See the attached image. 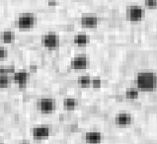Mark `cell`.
I'll return each instance as SVG.
<instances>
[{
  "mask_svg": "<svg viewBox=\"0 0 157 144\" xmlns=\"http://www.w3.org/2000/svg\"><path fill=\"white\" fill-rule=\"evenodd\" d=\"M133 123V116L127 112H120L115 116V124L119 127H127Z\"/></svg>",
  "mask_w": 157,
  "mask_h": 144,
  "instance_id": "9c48e42d",
  "label": "cell"
},
{
  "mask_svg": "<svg viewBox=\"0 0 157 144\" xmlns=\"http://www.w3.org/2000/svg\"><path fill=\"white\" fill-rule=\"evenodd\" d=\"M11 85V78L8 75H0V89H7Z\"/></svg>",
  "mask_w": 157,
  "mask_h": 144,
  "instance_id": "e0dca14e",
  "label": "cell"
},
{
  "mask_svg": "<svg viewBox=\"0 0 157 144\" xmlns=\"http://www.w3.org/2000/svg\"><path fill=\"white\" fill-rule=\"evenodd\" d=\"M134 85L140 92H154L157 89V74L151 70H141L134 77Z\"/></svg>",
  "mask_w": 157,
  "mask_h": 144,
  "instance_id": "6da1fadb",
  "label": "cell"
},
{
  "mask_svg": "<svg viewBox=\"0 0 157 144\" xmlns=\"http://www.w3.org/2000/svg\"><path fill=\"white\" fill-rule=\"evenodd\" d=\"M102 132L98 131V130H90L87 131L84 135V140L87 144H101L103 141Z\"/></svg>",
  "mask_w": 157,
  "mask_h": 144,
  "instance_id": "8fae6325",
  "label": "cell"
},
{
  "mask_svg": "<svg viewBox=\"0 0 157 144\" xmlns=\"http://www.w3.org/2000/svg\"><path fill=\"white\" fill-rule=\"evenodd\" d=\"M42 46L48 51H56L60 44V39L55 32H48L42 36L41 39Z\"/></svg>",
  "mask_w": 157,
  "mask_h": 144,
  "instance_id": "277c9868",
  "label": "cell"
},
{
  "mask_svg": "<svg viewBox=\"0 0 157 144\" xmlns=\"http://www.w3.org/2000/svg\"><path fill=\"white\" fill-rule=\"evenodd\" d=\"M0 40L5 44H12L15 40V33L10 30L2 31V32L0 33Z\"/></svg>",
  "mask_w": 157,
  "mask_h": 144,
  "instance_id": "4fadbf2b",
  "label": "cell"
},
{
  "mask_svg": "<svg viewBox=\"0 0 157 144\" xmlns=\"http://www.w3.org/2000/svg\"><path fill=\"white\" fill-rule=\"evenodd\" d=\"M62 105H63V108L66 111H73L78 106V100L75 98H70V97L65 98L63 99Z\"/></svg>",
  "mask_w": 157,
  "mask_h": 144,
  "instance_id": "5bb4252c",
  "label": "cell"
},
{
  "mask_svg": "<svg viewBox=\"0 0 157 144\" xmlns=\"http://www.w3.org/2000/svg\"><path fill=\"white\" fill-rule=\"evenodd\" d=\"M12 80L20 89H24L27 87L30 81V72L25 69L18 70L13 74Z\"/></svg>",
  "mask_w": 157,
  "mask_h": 144,
  "instance_id": "52a82bcc",
  "label": "cell"
},
{
  "mask_svg": "<svg viewBox=\"0 0 157 144\" xmlns=\"http://www.w3.org/2000/svg\"><path fill=\"white\" fill-rule=\"evenodd\" d=\"M90 42H91L90 36L85 33H79L77 35H75L73 38V44L79 47H87L88 44H90Z\"/></svg>",
  "mask_w": 157,
  "mask_h": 144,
  "instance_id": "7c38bea8",
  "label": "cell"
},
{
  "mask_svg": "<svg viewBox=\"0 0 157 144\" xmlns=\"http://www.w3.org/2000/svg\"><path fill=\"white\" fill-rule=\"evenodd\" d=\"M56 102L55 99L50 97L41 98L37 101V109L40 112L44 115H50L52 114L56 111Z\"/></svg>",
  "mask_w": 157,
  "mask_h": 144,
  "instance_id": "5b68a950",
  "label": "cell"
},
{
  "mask_svg": "<svg viewBox=\"0 0 157 144\" xmlns=\"http://www.w3.org/2000/svg\"><path fill=\"white\" fill-rule=\"evenodd\" d=\"M17 27L21 31H29L33 29L37 24V16L34 13L25 12L21 13L17 18Z\"/></svg>",
  "mask_w": 157,
  "mask_h": 144,
  "instance_id": "3957f363",
  "label": "cell"
},
{
  "mask_svg": "<svg viewBox=\"0 0 157 144\" xmlns=\"http://www.w3.org/2000/svg\"><path fill=\"white\" fill-rule=\"evenodd\" d=\"M79 22L84 29L94 30L99 25V18L96 14H83L80 17Z\"/></svg>",
  "mask_w": 157,
  "mask_h": 144,
  "instance_id": "ba28073f",
  "label": "cell"
},
{
  "mask_svg": "<svg viewBox=\"0 0 157 144\" xmlns=\"http://www.w3.org/2000/svg\"><path fill=\"white\" fill-rule=\"evenodd\" d=\"M91 81L92 78L89 75H81L77 79V84L80 88L87 89L91 87Z\"/></svg>",
  "mask_w": 157,
  "mask_h": 144,
  "instance_id": "2e32d148",
  "label": "cell"
},
{
  "mask_svg": "<svg viewBox=\"0 0 157 144\" xmlns=\"http://www.w3.org/2000/svg\"><path fill=\"white\" fill-rule=\"evenodd\" d=\"M144 7L146 9L154 10L157 8V0H144Z\"/></svg>",
  "mask_w": 157,
  "mask_h": 144,
  "instance_id": "ffe728a7",
  "label": "cell"
},
{
  "mask_svg": "<svg viewBox=\"0 0 157 144\" xmlns=\"http://www.w3.org/2000/svg\"><path fill=\"white\" fill-rule=\"evenodd\" d=\"M16 72L15 67L12 65L9 66H0V75H13Z\"/></svg>",
  "mask_w": 157,
  "mask_h": 144,
  "instance_id": "ac0fdd59",
  "label": "cell"
},
{
  "mask_svg": "<svg viewBox=\"0 0 157 144\" xmlns=\"http://www.w3.org/2000/svg\"><path fill=\"white\" fill-rule=\"evenodd\" d=\"M0 144H3V143H0Z\"/></svg>",
  "mask_w": 157,
  "mask_h": 144,
  "instance_id": "d4e9b609",
  "label": "cell"
},
{
  "mask_svg": "<svg viewBox=\"0 0 157 144\" xmlns=\"http://www.w3.org/2000/svg\"><path fill=\"white\" fill-rule=\"evenodd\" d=\"M51 135V127L48 125H37L32 128V136L35 140H44Z\"/></svg>",
  "mask_w": 157,
  "mask_h": 144,
  "instance_id": "30bf717a",
  "label": "cell"
},
{
  "mask_svg": "<svg viewBox=\"0 0 157 144\" xmlns=\"http://www.w3.org/2000/svg\"><path fill=\"white\" fill-rule=\"evenodd\" d=\"M89 65H90V60H89V58L84 55L74 56L72 59L70 60V63H69L70 69H72L74 71L86 70L89 67Z\"/></svg>",
  "mask_w": 157,
  "mask_h": 144,
  "instance_id": "8992f818",
  "label": "cell"
},
{
  "mask_svg": "<svg viewBox=\"0 0 157 144\" xmlns=\"http://www.w3.org/2000/svg\"><path fill=\"white\" fill-rule=\"evenodd\" d=\"M48 6H50V7H53V6L56 5L57 2H56V0H48Z\"/></svg>",
  "mask_w": 157,
  "mask_h": 144,
  "instance_id": "603a6c76",
  "label": "cell"
},
{
  "mask_svg": "<svg viewBox=\"0 0 157 144\" xmlns=\"http://www.w3.org/2000/svg\"><path fill=\"white\" fill-rule=\"evenodd\" d=\"M8 57V51L3 47H0V61L6 59Z\"/></svg>",
  "mask_w": 157,
  "mask_h": 144,
  "instance_id": "44dd1931",
  "label": "cell"
},
{
  "mask_svg": "<svg viewBox=\"0 0 157 144\" xmlns=\"http://www.w3.org/2000/svg\"><path fill=\"white\" fill-rule=\"evenodd\" d=\"M38 70V66L35 64H31L30 68H29V72H37Z\"/></svg>",
  "mask_w": 157,
  "mask_h": 144,
  "instance_id": "7402d4cb",
  "label": "cell"
},
{
  "mask_svg": "<svg viewBox=\"0 0 157 144\" xmlns=\"http://www.w3.org/2000/svg\"><path fill=\"white\" fill-rule=\"evenodd\" d=\"M145 18V9L140 5H128L125 9V19L133 24L140 23Z\"/></svg>",
  "mask_w": 157,
  "mask_h": 144,
  "instance_id": "7a4b0ae2",
  "label": "cell"
},
{
  "mask_svg": "<svg viewBox=\"0 0 157 144\" xmlns=\"http://www.w3.org/2000/svg\"><path fill=\"white\" fill-rule=\"evenodd\" d=\"M124 97L128 100H137L140 98V90H138L136 87H128L127 88L124 92Z\"/></svg>",
  "mask_w": 157,
  "mask_h": 144,
  "instance_id": "9a60e30c",
  "label": "cell"
},
{
  "mask_svg": "<svg viewBox=\"0 0 157 144\" xmlns=\"http://www.w3.org/2000/svg\"><path fill=\"white\" fill-rule=\"evenodd\" d=\"M103 85L102 79L100 77H93L91 81V87L93 89H100Z\"/></svg>",
  "mask_w": 157,
  "mask_h": 144,
  "instance_id": "d6986e66",
  "label": "cell"
},
{
  "mask_svg": "<svg viewBox=\"0 0 157 144\" xmlns=\"http://www.w3.org/2000/svg\"><path fill=\"white\" fill-rule=\"evenodd\" d=\"M19 144H30V142L28 140H22V141H20Z\"/></svg>",
  "mask_w": 157,
  "mask_h": 144,
  "instance_id": "cb8c5ba5",
  "label": "cell"
}]
</instances>
